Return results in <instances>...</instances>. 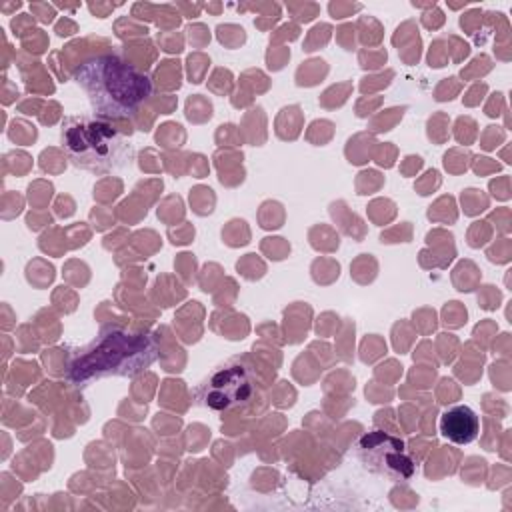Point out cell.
Masks as SVG:
<instances>
[{
    "mask_svg": "<svg viewBox=\"0 0 512 512\" xmlns=\"http://www.w3.org/2000/svg\"><path fill=\"white\" fill-rule=\"evenodd\" d=\"M74 80L88 96L92 110L112 120L134 116L154 90L150 74L118 52L88 56L76 66Z\"/></svg>",
    "mask_w": 512,
    "mask_h": 512,
    "instance_id": "1",
    "label": "cell"
},
{
    "mask_svg": "<svg viewBox=\"0 0 512 512\" xmlns=\"http://www.w3.org/2000/svg\"><path fill=\"white\" fill-rule=\"evenodd\" d=\"M256 394V372L246 356L228 358L196 388V404L226 412L246 406Z\"/></svg>",
    "mask_w": 512,
    "mask_h": 512,
    "instance_id": "4",
    "label": "cell"
},
{
    "mask_svg": "<svg viewBox=\"0 0 512 512\" xmlns=\"http://www.w3.org/2000/svg\"><path fill=\"white\" fill-rule=\"evenodd\" d=\"M356 448L364 468L390 482H408L416 474V462L400 436L384 430H370L360 436Z\"/></svg>",
    "mask_w": 512,
    "mask_h": 512,
    "instance_id": "5",
    "label": "cell"
},
{
    "mask_svg": "<svg viewBox=\"0 0 512 512\" xmlns=\"http://www.w3.org/2000/svg\"><path fill=\"white\" fill-rule=\"evenodd\" d=\"M60 144L72 166L94 176L122 170L134 160L130 138L112 118L92 114L66 116L60 126Z\"/></svg>",
    "mask_w": 512,
    "mask_h": 512,
    "instance_id": "2",
    "label": "cell"
},
{
    "mask_svg": "<svg viewBox=\"0 0 512 512\" xmlns=\"http://www.w3.org/2000/svg\"><path fill=\"white\" fill-rule=\"evenodd\" d=\"M156 360V342L148 332L110 328L80 348L68 370L72 384L106 376H134Z\"/></svg>",
    "mask_w": 512,
    "mask_h": 512,
    "instance_id": "3",
    "label": "cell"
},
{
    "mask_svg": "<svg viewBox=\"0 0 512 512\" xmlns=\"http://www.w3.org/2000/svg\"><path fill=\"white\" fill-rule=\"evenodd\" d=\"M438 426H440L442 436L448 442L464 446V444H470L478 438L480 416L470 406L456 404V406H450L448 410L442 412Z\"/></svg>",
    "mask_w": 512,
    "mask_h": 512,
    "instance_id": "6",
    "label": "cell"
}]
</instances>
